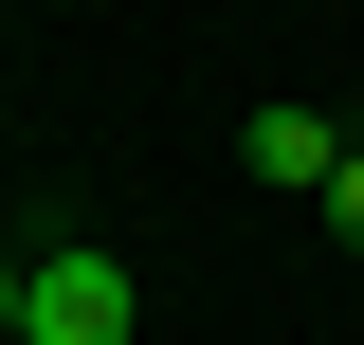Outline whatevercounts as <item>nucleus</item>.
<instances>
[{
	"mask_svg": "<svg viewBox=\"0 0 364 345\" xmlns=\"http://www.w3.org/2000/svg\"><path fill=\"white\" fill-rule=\"evenodd\" d=\"M146 291L128 255H91V236H18V345H128Z\"/></svg>",
	"mask_w": 364,
	"mask_h": 345,
	"instance_id": "nucleus-1",
	"label": "nucleus"
},
{
	"mask_svg": "<svg viewBox=\"0 0 364 345\" xmlns=\"http://www.w3.org/2000/svg\"><path fill=\"white\" fill-rule=\"evenodd\" d=\"M310 218H328V236H346V255H364V146H346V164H328V200H310Z\"/></svg>",
	"mask_w": 364,
	"mask_h": 345,
	"instance_id": "nucleus-3",
	"label": "nucleus"
},
{
	"mask_svg": "<svg viewBox=\"0 0 364 345\" xmlns=\"http://www.w3.org/2000/svg\"><path fill=\"white\" fill-rule=\"evenodd\" d=\"M237 164H255L273 200H328V164H346V128H328V109H291V91H273L255 128H237Z\"/></svg>",
	"mask_w": 364,
	"mask_h": 345,
	"instance_id": "nucleus-2",
	"label": "nucleus"
}]
</instances>
